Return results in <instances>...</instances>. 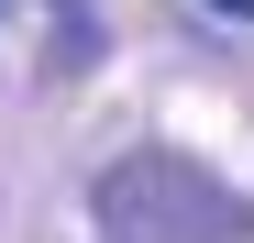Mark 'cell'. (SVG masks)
Here are the masks:
<instances>
[{
    "instance_id": "7a4b0ae2",
    "label": "cell",
    "mask_w": 254,
    "mask_h": 243,
    "mask_svg": "<svg viewBox=\"0 0 254 243\" xmlns=\"http://www.w3.org/2000/svg\"><path fill=\"white\" fill-rule=\"evenodd\" d=\"M210 11H221V22H243V11H254V0H210Z\"/></svg>"
},
{
    "instance_id": "6da1fadb",
    "label": "cell",
    "mask_w": 254,
    "mask_h": 243,
    "mask_svg": "<svg viewBox=\"0 0 254 243\" xmlns=\"http://www.w3.org/2000/svg\"><path fill=\"white\" fill-rule=\"evenodd\" d=\"M100 221H111L122 243H232V232H243V210H232L199 166H177V155L111 166V177H100Z\"/></svg>"
}]
</instances>
